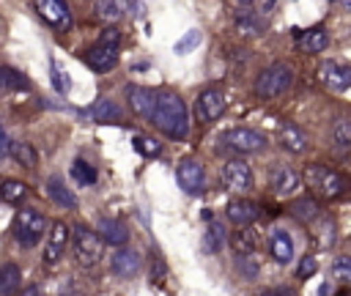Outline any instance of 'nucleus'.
Wrapping results in <instances>:
<instances>
[{"label": "nucleus", "mask_w": 351, "mask_h": 296, "mask_svg": "<svg viewBox=\"0 0 351 296\" xmlns=\"http://www.w3.org/2000/svg\"><path fill=\"white\" fill-rule=\"evenodd\" d=\"M99 44H110V47H118V44H121V33H118L115 27H107V30H101V36H99Z\"/></svg>", "instance_id": "obj_41"}, {"label": "nucleus", "mask_w": 351, "mask_h": 296, "mask_svg": "<svg viewBox=\"0 0 351 296\" xmlns=\"http://www.w3.org/2000/svg\"><path fill=\"white\" fill-rule=\"evenodd\" d=\"M47 195H49L58 206H63V208H74V206H77L74 192H71V189H66V184H63L58 175H52V178L47 181Z\"/></svg>", "instance_id": "obj_24"}, {"label": "nucleus", "mask_w": 351, "mask_h": 296, "mask_svg": "<svg viewBox=\"0 0 351 296\" xmlns=\"http://www.w3.org/2000/svg\"><path fill=\"white\" fill-rule=\"evenodd\" d=\"M126 99H129V104H132V110H134L137 115H143V118L151 121V115H154V101H156V93H154L151 88L129 85V88H126Z\"/></svg>", "instance_id": "obj_18"}, {"label": "nucleus", "mask_w": 351, "mask_h": 296, "mask_svg": "<svg viewBox=\"0 0 351 296\" xmlns=\"http://www.w3.org/2000/svg\"><path fill=\"white\" fill-rule=\"evenodd\" d=\"M222 148H230L239 153H255V151L266 148V134L247 129V126H236V129H228L222 134Z\"/></svg>", "instance_id": "obj_7"}, {"label": "nucleus", "mask_w": 351, "mask_h": 296, "mask_svg": "<svg viewBox=\"0 0 351 296\" xmlns=\"http://www.w3.org/2000/svg\"><path fill=\"white\" fill-rule=\"evenodd\" d=\"M261 214V206L247 200V197H236L228 203V219L236 225V227H250Z\"/></svg>", "instance_id": "obj_16"}, {"label": "nucleus", "mask_w": 351, "mask_h": 296, "mask_svg": "<svg viewBox=\"0 0 351 296\" xmlns=\"http://www.w3.org/2000/svg\"><path fill=\"white\" fill-rule=\"evenodd\" d=\"M288 211H291V217L299 219V222H313V219H318V203H315L313 197H299V200H293Z\"/></svg>", "instance_id": "obj_29"}, {"label": "nucleus", "mask_w": 351, "mask_h": 296, "mask_svg": "<svg viewBox=\"0 0 351 296\" xmlns=\"http://www.w3.org/2000/svg\"><path fill=\"white\" fill-rule=\"evenodd\" d=\"M296 47L302 52H324L329 47V33L324 27H310L296 36Z\"/></svg>", "instance_id": "obj_22"}, {"label": "nucleus", "mask_w": 351, "mask_h": 296, "mask_svg": "<svg viewBox=\"0 0 351 296\" xmlns=\"http://www.w3.org/2000/svg\"><path fill=\"white\" fill-rule=\"evenodd\" d=\"M291 79H293L291 66H285V63H271V66H266V69L258 74V79H255V93L263 96V99H274V96H280V93H285V90L291 88Z\"/></svg>", "instance_id": "obj_4"}, {"label": "nucleus", "mask_w": 351, "mask_h": 296, "mask_svg": "<svg viewBox=\"0 0 351 296\" xmlns=\"http://www.w3.org/2000/svg\"><path fill=\"white\" fill-rule=\"evenodd\" d=\"M47 233V217L36 208H22L14 219V238L22 247H36Z\"/></svg>", "instance_id": "obj_3"}, {"label": "nucleus", "mask_w": 351, "mask_h": 296, "mask_svg": "<svg viewBox=\"0 0 351 296\" xmlns=\"http://www.w3.org/2000/svg\"><path fill=\"white\" fill-rule=\"evenodd\" d=\"M36 8H38V14H41V19L49 22L52 27H63V25L71 22V11H69V5L60 3V0H38Z\"/></svg>", "instance_id": "obj_19"}, {"label": "nucleus", "mask_w": 351, "mask_h": 296, "mask_svg": "<svg viewBox=\"0 0 351 296\" xmlns=\"http://www.w3.org/2000/svg\"><path fill=\"white\" fill-rule=\"evenodd\" d=\"M337 296H348V293H346V291H340V293H337Z\"/></svg>", "instance_id": "obj_48"}, {"label": "nucleus", "mask_w": 351, "mask_h": 296, "mask_svg": "<svg viewBox=\"0 0 351 296\" xmlns=\"http://www.w3.org/2000/svg\"><path fill=\"white\" fill-rule=\"evenodd\" d=\"M0 90H3V79H0Z\"/></svg>", "instance_id": "obj_49"}, {"label": "nucleus", "mask_w": 351, "mask_h": 296, "mask_svg": "<svg viewBox=\"0 0 351 296\" xmlns=\"http://www.w3.org/2000/svg\"><path fill=\"white\" fill-rule=\"evenodd\" d=\"M176 178H178V184H181L184 192H189V195L203 192L206 173H203V164L197 159H181V164L176 170Z\"/></svg>", "instance_id": "obj_10"}, {"label": "nucleus", "mask_w": 351, "mask_h": 296, "mask_svg": "<svg viewBox=\"0 0 351 296\" xmlns=\"http://www.w3.org/2000/svg\"><path fill=\"white\" fill-rule=\"evenodd\" d=\"M88 115L93 118V121H99V123H110V121H121V107L115 104V101H110V99H99L90 110H88Z\"/></svg>", "instance_id": "obj_26"}, {"label": "nucleus", "mask_w": 351, "mask_h": 296, "mask_svg": "<svg viewBox=\"0 0 351 296\" xmlns=\"http://www.w3.org/2000/svg\"><path fill=\"white\" fill-rule=\"evenodd\" d=\"M71 178L80 186H90V184H96V167L90 162H85V159H74L71 162Z\"/></svg>", "instance_id": "obj_32"}, {"label": "nucleus", "mask_w": 351, "mask_h": 296, "mask_svg": "<svg viewBox=\"0 0 351 296\" xmlns=\"http://www.w3.org/2000/svg\"><path fill=\"white\" fill-rule=\"evenodd\" d=\"M0 79H3V88H11V90H27L30 82L25 74H19L16 69H8V66H0Z\"/></svg>", "instance_id": "obj_34"}, {"label": "nucleus", "mask_w": 351, "mask_h": 296, "mask_svg": "<svg viewBox=\"0 0 351 296\" xmlns=\"http://www.w3.org/2000/svg\"><path fill=\"white\" fill-rule=\"evenodd\" d=\"M200 30H189V33H184V38L181 41H176V52L178 55H186V52H192L197 44H200Z\"/></svg>", "instance_id": "obj_40"}, {"label": "nucleus", "mask_w": 351, "mask_h": 296, "mask_svg": "<svg viewBox=\"0 0 351 296\" xmlns=\"http://www.w3.org/2000/svg\"><path fill=\"white\" fill-rule=\"evenodd\" d=\"M71 244H74V258H77V263L85 266V269H88V266H96V263L101 260V255H104L101 238H99L90 227H85V225H77V227H74Z\"/></svg>", "instance_id": "obj_5"}, {"label": "nucleus", "mask_w": 351, "mask_h": 296, "mask_svg": "<svg viewBox=\"0 0 351 296\" xmlns=\"http://www.w3.org/2000/svg\"><path fill=\"white\" fill-rule=\"evenodd\" d=\"M85 63H88L90 71L104 74V71H110V69L118 66V47H110V44H99V41H96V44L85 52Z\"/></svg>", "instance_id": "obj_11"}, {"label": "nucleus", "mask_w": 351, "mask_h": 296, "mask_svg": "<svg viewBox=\"0 0 351 296\" xmlns=\"http://www.w3.org/2000/svg\"><path fill=\"white\" fill-rule=\"evenodd\" d=\"M69 238H71V233H69L66 222H52V225H49V233H47V238H44V263L55 266V263L66 255Z\"/></svg>", "instance_id": "obj_8"}, {"label": "nucleus", "mask_w": 351, "mask_h": 296, "mask_svg": "<svg viewBox=\"0 0 351 296\" xmlns=\"http://www.w3.org/2000/svg\"><path fill=\"white\" fill-rule=\"evenodd\" d=\"M151 121H154L170 140H184L186 132H189V123H186V104H184L181 96L173 93V90H159V93H156Z\"/></svg>", "instance_id": "obj_1"}, {"label": "nucleus", "mask_w": 351, "mask_h": 296, "mask_svg": "<svg viewBox=\"0 0 351 296\" xmlns=\"http://www.w3.org/2000/svg\"><path fill=\"white\" fill-rule=\"evenodd\" d=\"M233 22H236L239 36H244V38H258L266 30V25H269L266 14L255 3H239L236 14H233Z\"/></svg>", "instance_id": "obj_6"}, {"label": "nucleus", "mask_w": 351, "mask_h": 296, "mask_svg": "<svg viewBox=\"0 0 351 296\" xmlns=\"http://www.w3.org/2000/svg\"><path fill=\"white\" fill-rule=\"evenodd\" d=\"M140 252L137 249H118L112 258H110V269H112V274H118L121 280H129V277H134L137 271H140Z\"/></svg>", "instance_id": "obj_17"}, {"label": "nucleus", "mask_w": 351, "mask_h": 296, "mask_svg": "<svg viewBox=\"0 0 351 296\" xmlns=\"http://www.w3.org/2000/svg\"><path fill=\"white\" fill-rule=\"evenodd\" d=\"M318 79H321L329 90H346V88L351 85V69L343 66V63L326 60V63H321V69H318Z\"/></svg>", "instance_id": "obj_14"}, {"label": "nucleus", "mask_w": 351, "mask_h": 296, "mask_svg": "<svg viewBox=\"0 0 351 296\" xmlns=\"http://www.w3.org/2000/svg\"><path fill=\"white\" fill-rule=\"evenodd\" d=\"M222 184L230 192H247L252 186V170H250V164L241 162V159L225 162V167H222Z\"/></svg>", "instance_id": "obj_9"}, {"label": "nucleus", "mask_w": 351, "mask_h": 296, "mask_svg": "<svg viewBox=\"0 0 351 296\" xmlns=\"http://www.w3.org/2000/svg\"><path fill=\"white\" fill-rule=\"evenodd\" d=\"M27 197V186L22 181H3L0 184V200L3 203H22Z\"/></svg>", "instance_id": "obj_33"}, {"label": "nucleus", "mask_w": 351, "mask_h": 296, "mask_svg": "<svg viewBox=\"0 0 351 296\" xmlns=\"http://www.w3.org/2000/svg\"><path fill=\"white\" fill-rule=\"evenodd\" d=\"M315 269H318V260H315L313 255H307V258H302V263H299V277H310Z\"/></svg>", "instance_id": "obj_43"}, {"label": "nucleus", "mask_w": 351, "mask_h": 296, "mask_svg": "<svg viewBox=\"0 0 351 296\" xmlns=\"http://www.w3.org/2000/svg\"><path fill=\"white\" fill-rule=\"evenodd\" d=\"M304 181H307V186H310L315 195H321V197H326V200L343 197L346 189H348V181H346L340 173H335V170H329V167H324V164H310V167L304 170Z\"/></svg>", "instance_id": "obj_2"}, {"label": "nucleus", "mask_w": 351, "mask_h": 296, "mask_svg": "<svg viewBox=\"0 0 351 296\" xmlns=\"http://www.w3.org/2000/svg\"><path fill=\"white\" fill-rule=\"evenodd\" d=\"M165 260L159 258V255H154V263H151V282H162V277H165Z\"/></svg>", "instance_id": "obj_42"}, {"label": "nucleus", "mask_w": 351, "mask_h": 296, "mask_svg": "<svg viewBox=\"0 0 351 296\" xmlns=\"http://www.w3.org/2000/svg\"><path fill=\"white\" fill-rule=\"evenodd\" d=\"M126 8H129V3H121V0H99V3H93L96 16H101V19H107V22L121 19Z\"/></svg>", "instance_id": "obj_30"}, {"label": "nucleus", "mask_w": 351, "mask_h": 296, "mask_svg": "<svg viewBox=\"0 0 351 296\" xmlns=\"http://www.w3.org/2000/svg\"><path fill=\"white\" fill-rule=\"evenodd\" d=\"M19 282H22L19 266L16 263H3L0 266V296H14L19 291Z\"/></svg>", "instance_id": "obj_25"}, {"label": "nucleus", "mask_w": 351, "mask_h": 296, "mask_svg": "<svg viewBox=\"0 0 351 296\" xmlns=\"http://www.w3.org/2000/svg\"><path fill=\"white\" fill-rule=\"evenodd\" d=\"M93 233L101 238V244H112V247H123V244L129 241L126 225H123L121 219H115V217H101Z\"/></svg>", "instance_id": "obj_15"}, {"label": "nucleus", "mask_w": 351, "mask_h": 296, "mask_svg": "<svg viewBox=\"0 0 351 296\" xmlns=\"http://www.w3.org/2000/svg\"><path fill=\"white\" fill-rule=\"evenodd\" d=\"M313 241L318 244V249H329L332 241H335V222L329 217H318L313 219Z\"/></svg>", "instance_id": "obj_27"}, {"label": "nucleus", "mask_w": 351, "mask_h": 296, "mask_svg": "<svg viewBox=\"0 0 351 296\" xmlns=\"http://www.w3.org/2000/svg\"><path fill=\"white\" fill-rule=\"evenodd\" d=\"M332 274H335L340 282H348V280H351V258H348V255H337L335 263H332Z\"/></svg>", "instance_id": "obj_39"}, {"label": "nucleus", "mask_w": 351, "mask_h": 296, "mask_svg": "<svg viewBox=\"0 0 351 296\" xmlns=\"http://www.w3.org/2000/svg\"><path fill=\"white\" fill-rule=\"evenodd\" d=\"M49 74H52V85H55V90H58V93H66V90L71 88L69 74H63V71L58 69V60H55V58L49 60Z\"/></svg>", "instance_id": "obj_37"}, {"label": "nucleus", "mask_w": 351, "mask_h": 296, "mask_svg": "<svg viewBox=\"0 0 351 296\" xmlns=\"http://www.w3.org/2000/svg\"><path fill=\"white\" fill-rule=\"evenodd\" d=\"M22 296H41V291H38V285H30L22 291Z\"/></svg>", "instance_id": "obj_47"}, {"label": "nucleus", "mask_w": 351, "mask_h": 296, "mask_svg": "<svg viewBox=\"0 0 351 296\" xmlns=\"http://www.w3.org/2000/svg\"><path fill=\"white\" fill-rule=\"evenodd\" d=\"M222 244H225V227H222V222H208V227L203 233V252L217 255L222 249Z\"/></svg>", "instance_id": "obj_28"}, {"label": "nucleus", "mask_w": 351, "mask_h": 296, "mask_svg": "<svg viewBox=\"0 0 351 296\" xmlns=\"http://www.w3.org/2000/svg\"><path fill=\"white\" fill-rule=\"evenodd\" d=\"M134 151L143 153V156H159L162 153V145L151 137H134Z\"/></svg>", "instance_id": "obj_38"}, {"label": "nucleus", "mask_w": 351, "mask_h": 296, "mask_svg": "<svg viewBox=\"0 0 351 296\" xmlns=\"http://www.w3.org/2000/svg\"><path fill=\"white\" fill-rule=\"evenodd\" d=\"M60 296H85V291H82V288H77L74 282H66V285L60 288Z\"/></svg>", "instance_id": "obj_44"}, {"label": "nucleus", "mask_w": 351, "mask_h": 296, "mask_svg": "<svg viewBox=\"0 0 351 296\" xmlns=\"http://www.w3.org/2000/svg\"><path fill=\"white\" fill-rule=\"evenodd\" d=\"M8 143H11V140H8V134H5V132H3V126H0V156H5V153H8Z\"/></svg>", "instance_id": "obj_46"}, {"label": "nucleus", "mask_w": 351, "mask_h": 296, "mask_svg": "<svg viewBox=\"0 0 351 296\" xmlns=\"http://www.w3.org/2000/svg\"><path fill=\"white\" fill-rule=\"evenodd\" d=\"M225 112V93L219 88H206L197 96V118L200 121H217Z\"/></svg>", "instance_id": "obj_13"}, {"label": "nucleus", "mask_w": 351, "mask_h": 296, "mask_svg": "<svg viewBox=\"0 0 351 296\" xmlns=\"http://www.w3.org/2000/svg\"><path fill=\"white\" fill-rule=\"evenodd\" d=\"M258 244H261V236H258L255 227H239V230L230 236V247H233L239 255H255Z\"/></svg>", "instance_id": "obj_23"}, {"label": "nucleus", "mask_w": 351, "mask_h": 296, "mask_svg": "<svg viewBox=\"0 0 351 296\" xmlns=\"http://www.w3.org/2000/svg\"><path fill=\"white\" fill-rule=\"evenodd\" d=\"M332 140H335V145L343 148V151L351 145V121H348V118H337V121H335V126H332Z\"/></svg>", "instance_id": "obj_35"}, {"label": "nucleus", "mask_w": 351, "mask_h": 296, "mask_svg": "<svg viewBox=\"0 0 351 296\" xmlns=\"http://www.w3.org/2000/svg\"><path fill=\"white\" fill-rule=\"evenodd\" d=\"M258 296H293V291H288V288H269V291H261Z\"/></svg>", "instance_id": "obj_45"}, {"label": "nucleus", "mask_w": 351, "mask_h": 296, "mask_svg": "<svg viewBox=\"0 0 351 296\" xmlns=\"http://www.w3.org/2000/svg\"><path fill=\"white\" fill-rule=\"evenodd\" d=\"M280 145H282L285 151H291V153H304V151L310 148V140H307V134H304L299 126L285 123V126L280 129Z\"/></svg>", "instance_id": "obj_21"}, {"label": "nucleus", "mask_w": 351, "mask_h": 296, "mask_svg": "<svg viewBox=\"0 0 351 296\" xmlns=\"http://www.w3.org/2000/svg\"><path fill=\"white\" fill-rule=\"evenodd\" d=\"M269 252H271V258H274L280 266H288V263L293 260V238H291L282 227L271 230V236H269Z\"/></svg>", "instance_id": "obj_20"}, {"label": "nucleus", "mask_w": 351, "mask_h": 296, "mask_svg": "<svg viewBox=\"0 0 351 296\" xmlns=\"http://www.w3.org/2000/svg\"><path fill=\"white\" fill-rule=\"evenodd\" d=\"M299 186H302V178H299V173L293 167L277 164L271 170V189H274L277 197H293L299 192Z\"/></svg>", "instance_id": "obj_12"}, {"label": "nucleus", "mask_w": 351, "mask_h": 296, "mask_svg": "<svg viewBox=\"0 0 351 296\" xmlns=\"http://www.w3.org/2000/svg\"><path fill=\"white\" fill-rule=\"evenodd\" d=\"M8 153H11V159H14L16 164H22V167H36V162H38V153H36L33 145H27V143H8Z\"/></svg>", "instance_id": "obj_31"}, {"label": "nucleus", "mask_w": 351, "mask_h": 296, "mask_svg": "<svg viewBox=\"0 0 351 296\" xmlns=\"http://www.w3.org/2000/svg\"><path fill=\"white\" fill-rule=\"evenodd\" d=\"M236 266H239V271H241L244 280H258L261 266H258V258L255 255H239L236 258Z\"/></svg>", "instance_id": "obj_36"}]
</instances>
